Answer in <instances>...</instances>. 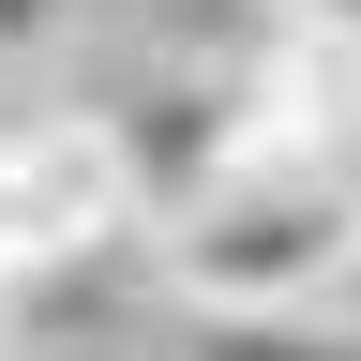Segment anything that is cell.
<instances>
[{
    "label": "cell",
    "mask_w": 361,
    "mask_h": 361,
    "mask_svg": "<svg viewBox=\"0 0 361 361\" xmlns=\"http://www.w3.org/2000/svg\"><path fill=\"white\" fill-rule=\"evenodd\" d=\"M166 241V301L256 316V301H331L361 256V166H226Z\"/></svg>",
    "instance_id": "cell-1"
},
{
    "label": "cell",
    "mask_w": 361,
    "mask_h": 361,
    "mask_svg": "<svg viewBox=\"0 0 361 361\" xmlns=\"http://www.w3.org/2000/svg\"><path fill=\"white\" fill-rule=\"evenodd\" d=\"M226 106H241V166H361V30L271 16L226 45Z\"/></svg>",
    "instance_id": "cell-2"
},
{
    "label": "cell",
    "mask_w": 361,
    "mask_h": 361,
    "mask_svg": "<svg viewBox=\"0 0 361 361\" xmlns=\"http://www.w3.org/2000/svg\"><path fill=\"white\" fill-rule=\"evenodd\" d=\"M135 196H121V151H106V106L90 121H0V286L45 256H90L121 241Z\"/></svg>",
    "instance_id": "cell-3"
},
{
    "label": "cell",
    "mask_w": 361,
    "mask_h": 361,
    "mask_svg": "<svg viewBox=\"0 0 361 361\" xmlns=\"http://www.w3.org/2000/svg\"><path fill=\"white\" fill-rule=\"evenodd\" d=\"M106 151H121V196H135V226H180V211H196L226 166H241V106H226V61L135 75L121 106H106Z\"/></svg>",
    "instance_id": "cell-4"
},
{
    "label": "cell",
    "mask_w": 361,
    "mask_h": 361,
    "mask_svg": "<svg viewBox=\"0 0 361 361\" xmlns=\"http://www.w3.org/2000/svg\"><path fill=\"white\" fill-rule=\"evenodd\" d=\"M180 361H361V316L346 301H256V316H196Z\"/></svg>",
    "instance_id": "cell-5"
},
{
    "label": "cell",
    "mask_w": 361,
    "mask_h": 361,
    "mask_svg": "<svg viewBox=\"0 0 361 361\" xmlns=\"http://www.w3.org/2000/svg\"><path fill=\"white\" fill-rule=\"evenodd\" d=\"M61 16H75V0H0V61H30V45H61Z\"/></svg>",
    "instance_id": "cell-6"
},
{
    "label": "cell",
    "mask_w": 361,
    "mask_h": 361,
    "mask_svg": "<svg viewBox=\"0 0 361 361\" xmlns=\"http://www.w3.org/2000/svg\"><path fill=\"white\" fill-rule=\"evenodd\" d=\"M271 16H331V30H361V0H271Z\"/></svg>",
    "instance_id": "cell-7"
},
{
    "label": "cell",
    "mask_w": 361,
    "mask_h": 361,
    "mask_svg": "<svg viewBox=\"0 0 361 361\" xmlns=\"http://www.w3.org/2000/svg\"><path fill=\"white\" fill-rule=\"evenodd\" d=\"M331 301H346V316H361V256H346V286H331Z\"/></svg>",
    "instance_id": "cell-8"
}]
</instances>
